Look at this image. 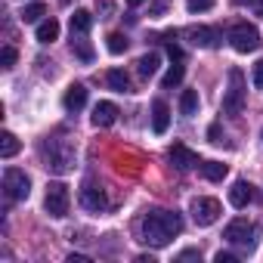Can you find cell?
I'll list each match as a JSON object with an SVG mask.
<instances>
[{
	"label": "cell",
	"mask_w": 263,
	"mask_h": 263,
	"mask_svg": "<svg viewBox=\"0 0 263 263\" xmlns=\"http://www.w3.org/2000/svg\"><path fill=\"white\" fill-rule=\"evenodd\" d=\"M180 232H183V217L177 211H155L143 217V241L152 248L171 245V238Z\"/></svg>",
	"instance_id": "1"
},
{
	"label": "cell",
	"mask_w": 263,
	"mask_h": 263,
	"mask_svg": "<svg viewBox=\"0 0 263 263\" xmlns=\"http://www.w3.org/2000/svg\"><path fill=\"white\" fill-rule=\"evenodd\" d=\"M41 158H44V167L53 171V174H68L74 167V146L65 140V137H47L41 143Z\"/></svg>",
	"instance_id": "2"
},
{
	"label": "cell",
	"mask_w": 263,
	"mask_h": 263,
	"mask_svg": "<svg viewBox=\"0 0 263 263\" xmlns=\"http://www.w3.org/2000/svg\"><path fill=\"white\" fill-rule=\"evenodd\" d=\"M223 238H226L232 248H238L241 254H251L254 245H257V226L238 217V220H232V223L223 229Z\"/></svg>",
	"instance_id": "3"
},
{
	"label": "cell",
	"mask_w": 263,
	"mask_h": 263,
	"mask_svg": "<svg viewBox=\"0 0 263 263\" xmlns=\"http://www.w3.org/2000/svg\"><path fill=\"white\" fill-rule=\"evenodd\" d=\"M245 93H248V84H245V74L238 68L229 71V87L223 93V111L226 115H238L245 108Z\"/></svg>",
	"instance_id": "4"
},
{
	"label": "cell",
	"mask_w": 263,
	"mask_h": 263,
	"mask_svg": "<svg viewBox=\"0 0 263 263\" xmlns=\"http://www.w3.org/2000/svg\"><path fill=\"white\" fill-rule=\"evenodd\" d=\"M229 44H232L235 53H254L260 47V31L248 22H238V25L229 28Z\"/></svg>",
	"instance_id": "5"
},
{
	"label": "cell",
	"mask_w": 263,
	"mask_h": 263,
	"mask_svg": "<svg viewBox=\"0 0 263 263\" xmlns=\"http://www.w3.org/2000/svg\"><path fill=\"white\" fill-rule=\"evenodd\" d=\"M4 189H7V198H10V201H25L28 192H31V180H28L25 171L7 167V174H4Z\"/></svg>",
	"instance_id": "6"
},
{
	"label": "cell",
	"mask_w": 263,
	"mask_h": 263,
	"mask_svg": "<svg viewBox=\"0 0 263 263\" xmlns=\"http://www.w3.org/2000/svg\"><path fill=\"white\" fill-rule=\"evenodd\" d=\"M68 186H62V183H50L47 186V195H44V208H47V214L50 217H56V220H62L65 214H68Z\"/></svg>",
	"instance_id": "7"
},
{
	"label": "cell",
	"mask_w": 263,
	"mask_h": 263,
	"mask_svg": "<svg viewBox=\"0 0 263 263\" xmlns=\"http://www.w3.org/2000/svg\"><path fill=\"white\" fill-rule=\"evenodd\" d=\"M192 220L198 226H211L220 220V201L217 198H192Z\"/></svg>",
	"instance_id": "8"
},
{
	"label": "cell",
	"mask_w": 263,
	"mask_h": 263,
	"mask_svg": "<svg viewBox=\"0 0 263 263\" xmlns=\"http://www.w3.org/2000/svg\"><path fill=\"white\" fill-rule=\"evenodd\" d=\"M186 37H189V44H192V47H204V50H211V47H217V44H220V31H217V28H204V25L189 28V31H186Z\"/></svg>",
	"instance_id": "9"
},
{
	"label": "cell",
	"mask_w": 263,
	"mask_h": 263,
	"mask_svg": "<svg viewBox=\"0 0 263 263\" xmlns=\"http://www.w3.org/2000/svg\"><path fill=\"white\" fill-rule=\"evenodd\" d=\"M171 161H174V167L177 171H192V167H198L201 161H198V155L192 152V149H186L183 143H174L171 146Z\"/></svg>",
	"instance_id": "10"
},
{
	"label": "cell",
	"mask_w": 263,
	"mask_h": 263,
	"mask_svg": "<svg viewBox=\"0 0 263 263\" xmlns=\"http://www.w3.org/2000/svg\"><path fill=\"white\" fill-rule=\"evenodd\" d=\"M254 198H257V192H254V186H251L248 180H238V183L229 189V201H232V208H248Z\"/></svg>",
	"instance_id": "11"
},
{
	"label": "cell",
	"mask_w": 263,
	"mask_h": 263,
	"mask_svg": "<svg viewBox=\"0 0 263 263\" xmlns=\"http://www.w3.org/2000/svg\"><path fill=\"white\" fill-rule=\"evenodd\" d=\"M105 192L102 189H96V186H84L81 189V208H87V211H93V214H99V211H105Z\"/></svg>",
	"instance_id": "12"
},
{
	"label": "cell",
	"mask_w": 263,
	"mask_h": 263,
	"mask_svg": "<svg viewBox=\"0 0 263 263\" xmlns=\"http://www.w3.org/2000/svg\"><path fill=\"white\" fill-rule=\"evenodd\" d=\"M118 121V105L115 102H96L93 108V124L96 127H111Z\"/></svg>",
	"instance_id": "13"
},
{
	"label": "cell",
	"mask_w": 263,
	"mask_h": 263,
	"mask_svg": "<svg viewBox=\"0 0 263 263\" xmlns=\"http://www.w3.org/2000/svg\"><path fill=\"white\" fill-rule=\"evenodd\" d=\"M62 102H65L68 111H81V108L87 105V87H84V84H71V87L65 90V99H62Z\"/></svg>",
	"instance_id": "14"
},
{
	"label": "cell",
	"mask_w": 263,
	"mask_h": 263,
	"mask_svg": "<svg viewBox=\"0 0 263 263\" xmlns=\"http://www.w3.org/2000/svg\"><path fill=\"white\" fill-rule=\"evenodd\" d=\"M152 127H155V134H164L171 127V108L164 99H155V105H152Z\"/></svg>",
	"instance_id": "15"
},
{
	"label": "cell",
	"mask_w": 263,
	"mask_h": 263,
	"mask_svg": "<svg viewBox=\"0 0 263 263\" xmlns=\"http://www.w3.org/2000/svg\"><path fill=\"white\" fill-rule=\"evenodd\" d=\"M71 53H74L81 62H87V65L96 59V50H93V44H90L84 34H71Z\"/></svg>",
	"instance_id": "16"
},
{
	"label": "cell",
	"mask_w": 263,
	"mask_h": 263,
	"mask_svg": "<svg viewBox=\"0 0 263 263\" xmlns=\"http://www.w3.org/2000/svg\"><path fill=\"white\" fill-rule=\"evenodd\" d=\"M198 171H201V177H204V180H211V183H220V180L229 174V167H226V164H220V161H201V164H198Z\"/></svg>",
	"instance_id": "17"
},
{
	"label": "cell",
	"mask_w": 263,
	"mask_h": 263,
	"mask_svg": "<svg viewBox=\"0 0 263 263\" xmlns=\"http://www.w3.org/2000/svg\"><path fill=\"white\" fill-rule=\"evenodd\" d=\"M56 37H59V22H56V19L37 22V41H41V44H53Z\"/></svg>",
	"instance_id": "18"
},
{
	"label": "cell",
	"mask_w": 263,
	"mask_h": 263,
	"mask_svg": "<svg viewBox=\"0 0 263 263\" xmlns=\"http://www.w3.org/2000/svg\"><path fill=\"white\" fill-rule=\"evenodd\" d=\"M198 105H201V99H198V90H186V93L180 96V111H183L186 118L198 115Z\"/></svg>",
	"instance_id": "19"
},
{
	"label": "cell",
	"mask_w": 263,
	"mask_h": 263,
	"mask_svg": "<svg viewBox=\"0 0 263 263\" xmlns=\"http://www.w3.org/2000/svg\"><path fill=\"white\" fill-rule=\"evenodd\" d=\"M44 16H47V7L41 4V0H34V4H28V7L22 10V16H19V19H22L25 25H34V22H41Z\"/></svg>",
	"instance_id": "20"
},
{
	"label": "cell",
	"mask_w": 263,
	"mask_h": 263,
	"mask_svg": "<svg viewBox=\"0 0 263 263\" xmlns=\"http://www.w3.org/2000/svg\"><path fill=\"white\" fill-rule=\"evenodd\" d=\"M158 62H161V59H158V53H146V56L137 62V71H140V78H146V81H149V78L158 71Z\"/></svg>",
	"instance_id": "21"
},
{
	"label": "cell",
	"mask_w": 263,
	"mask_h": 263,
	"mask_svg": "<svg viewBox=\"0 0 263 263\" xmlns=\"http://www.w3.org/2000/svg\"><path fill=\"white\" fill-rule=\"evenodd\" d=\"M90 25H93V16H90L87 10H78V13L71 16V34H87Z\"/></svg>",
	"instance_id": "22"
},
{
	"label": "cell",
	"mask_w": 263,
	"mask_h": 263,
	"mask_svg": "<svg viewBox=\"0 0 263 263\" xmlns=\"http://www.w3.org/2000/svg\"><path fill=\"white\" fill-rule=\"evenodd\" d=\"M183 74H186V68H183V59H180V62H174V65L167 68V74L161 78V87H164V90H171V87H177V84L183 81Z\"/></svg>",
	"instance_id": "23"
},
{
	"label": "cell",
	"mask_w": 263,
	"mask_h": 263,
	"mask_svg": "<svg viewBox=\"0 0 263 263\" xmlns=\"http://www.w3.org/2000/svg\"><path fill=\"white\" fill-rule=\"evenodd\" d=\"M108 87L118 90V93H130V78H127V71L111 68V71H108Z\"/></svg>",
	"instance_id": "24"
},
{
	"label": "cell",
	"mask_w": 263,
	"mask_h": 263,
	"mask_svg": "<svg viewBox=\"0 0 263 263\" xmlns=\"http://www.w3.org/2000/svg\"><path fill=\"white\" fill-rule=\"evenodd\" d=\"M16 152H19V140H16V134H10V130H7V134L0 137V155H4V158H13Z\"/></svg>",
	"instance_id": "25"
},
{
	"label": "cell",
	"mask_w": 263,
	"mask_h": 263,
	"mask_svg": "<svg viewBox=\"0 0 263 263\" xmlns=\"http://www.w3.org/2000/svg\"><path fill=\"white\" fill-rule=\"evenodd\" d=\"M124 50H127V37H124V34H118V31H115V34H108V53L121 56Z\"/></svg>",
	"instance_id": "26"
},
{
	"label": "cell",
	"mask_w": 263,
	"mask_h": 263,
	"mask_svg": "<svg viewBox=\"0 0 263 263\" xmlns=\"http://www.w3.org/2000/svg\"><path fill=\"white\" fill-rule=\"evenodd\" d=\"M0 65H4V68L16 65V47H4V50H0Z\"/></svg>",
	"instance_id": "27"
},
{
	"label": "cell",
	"mask_w": 263,
	"mask_h": 263,
	"mask_svg": "<svg viewBox=\"0 0 263 263\" xmlns=\"http://www.w3.org/2000/svg\"><path fill=\"white\" fill-rule=\"evenodd\" d=\"M189 13H204V10H211L214 7V0H189Z\"/></svg>",
	"instance_id": "28"
},
{
	"label": "cell",
	"mask_w": 263,
	"mask_h": 263,
	"mask_svg": "<svg viewBox=\"0 0 263 263\" xmlns=\"http://www.w3.org/2000/svg\"><path fill=\"white\" fill-rule=\"evenodd\" d=\"M251 81H254V87H263V59L254 65V78Z\"/></svg>",
	"instance_id": "29"
},
{
	"label": "cell",
	"mask_w": 263,
	"mask_h": 263,
	"mask_svg": "<svg viewBox=\"0 0 263 263\" xmlns=\"http://www.w3.org/2000/svg\"><path fill=\"white\" fill-rule=\"evenodd\" d=\"M214 263H235V254H223V251H220V254L214 257Z\"/></svg>",
	"instance_id": "30"
},
{
	"label": "cell",
	"mask_w": 263,
	"mask_h": 263,
	"mask_svg": "<svg viewBox=\"0 0 263 263\" xmlns=\"http://www.w3.org/2000/svg\"><path fill=\"white\" fill-rule=\"evenodd\" d=\"M208 137H211V143H223V140H220V127H217V124L208 130Z\"/></svg>",
	"instance_id": "31"
},
{
	"label": "cell",
	"mask_w": 263,
	"mask_h": 263,
	"mask_svg": "<svg viewBox=\"0 0 263 263\" xmlns=\"http://www.w3.org/2000/svg\"><path fill=\"white\" fill-rule=\"evenodd\" d=\"M99 13H111V0H99Z\"/></svg>",
	"instance_id": "32"
},
{
	"label": "cell",
	"mask_w": 263,
	"mask_h": 263,
	"mask_svg": "<svg viewBox=\"0 0 263 263\" xmlns=\"http://www.w3.org/2000/svg\"><path fill=\"white\" fill-rule=\"evenodd\" d=\"M251 10H254L257 16H263V0H254V4H251Z\"/></svg>",
	"instance_id": "33"
},
{
	"label": "cell",
	"mask_w": 263,
	"mask_h": 263,
	"mask_svg": "<svg viewBox=\"0 0 263 263\" xmlns=\"http://www.w3.org/2000/svg\"><path fill=\"white\" fill-rule=\"evenodd\" d=\"M195 257H198V251H183L180 254V260H195Z\"/></svg>",
	"instance_id": "34"
},
{
	"label": "cell",
	"mask_w": 263,
	"mask_h": 263,
	"mask_svg": "<svg viewBox=\"0 0 263 263\" xmlns=\"http://www.w3.org/2000/svg\"><path fill=\"white\" fill-rule=\"evenodd\" d=\"M68 263H90V260H87V257H81V254H71V257H68Z\"/></svg>",
	"instance_id": "35"
},
{
	"label": "cell",
	"mask_w": 263,
	"mask_h": 263,
	"mask_svg": "<svg viewBox=\"0 0 263 263\" xmlns=\"http://www.w3.org/2000/svg\"><path fill=\"white\" fill-rule=\"evenodd\" d=\"M232 4H235V7H251L254 0H232Z\"/></svg>",
	"instance_id": "36"
},
{
	"label": "cell",
	"mask_w": 263,
	"mask_h": 263,
	"mask_svg": "<svg viewBox=\"0 0 263 263\" xmlns=\"http://www.w3.org/2000/svg\"><path fill=\"white\" fill-rule=\"evenodd\" d=\"M127 4H130V7H143V4H146V0H127Z\"/></svg>",
	"instance_id": "37"
},
{
	"label": "cell",
	"mask_w": 263,
	"mask_h": 263,
	"mask_svg": "<svg viewBox=\"0 0 263 263\" xmlns=\"http://www.w3.org/2000/svg\"><path fill=\"white\" fill-rule=\"evenodd\" d=\"M59 4H71V0H59Z\"/></svg>",
	"instance_id": "38"
},
{
	"label": "cell",
	"mask_w": 263,
	"mask_h": 263,
	"mask_svg": "<svg viewBox=\"0 0 263 263\" xmlns=\"http://www.w3.org/2000/svg\"><path fill=\"white\" fill-rule=\"evenodd\" d=\"M260 137H263V134H260Z\"/></svg>",
	"instance_id": "39"
}]
</instances>
